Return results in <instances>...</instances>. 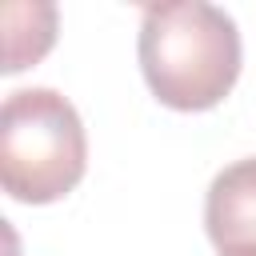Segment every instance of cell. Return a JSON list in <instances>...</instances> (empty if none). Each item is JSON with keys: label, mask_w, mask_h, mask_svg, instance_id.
<instances>
[{"label": "cell", "mask_w": 256, "mask_h": 256, "mask_svg": "<svg viewBox=\"0 0 256 256\" xmlns=\"http://www.w3.org/2000/svg\"><path fill=\"white\" fill-rule=\"evenodd\" d=\"M140 72L152 96L176 112L216 108L240 76L236 20L204 0H172L144 8Z\"/></svg>", "instance_id": "1"}, {"label": "cell", "mask_w": 256, "mask_h": 256, "mask_svg": "<svg viewBox=\"0 0 256 256\" xmlns=\"http://www.w3.org/2000/svg\"><path fill=\"white\" fill-rule=\"evenodd\" d=\"M88 164L80 112L56 88H20L0 108V184L20 204L68 196Z\"/></svg>", "instance_id": "2"}, {"label": "cell", "mask_w": 256, "mask_h": 256, "mask_svg": "<svg viewBox=\"0 0 256 256\" xmlns=\"http://www.w3.org/2000/svg\"><path fill=\"white\" fill-rule=\"evenodd\" d=\"M204 228L220 256H256V156L216 172L204 200Z\"/></svg>", "instance_id": "3"}, {"label": "cell", "mask_w": 256, "mask_h": 256, "mask_svg": "<svg viewBox=\"0 0 256 256\" xmlns=\"http://www.w3.org/2000/svg\"><path fill=\"white\" fill-rule=\"evenodd\" d=\"M4 28H8V36H4V72H20V68L36 64L52 48V40H56V8L44 4L40 16H36V24L24 28L20 16H16V8L4 4Z\"/></svg>", "instance_id": "4"}]
</instances>
